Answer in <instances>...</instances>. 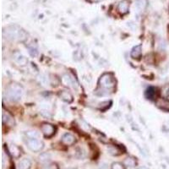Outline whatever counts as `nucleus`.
<instances>
[{
  "mask_svg": "<svg viewBox=\"0 0 169 169\" xmlns=\"http://www.w3.org/2000/svg\"><path fill=\"white\" fill-rule=\"evenodd\" d=\"M4 37L10 41H25L28 38V34L17 26H9L4 30Z\"/></svg>",
  "mask_w": 169,
  "mask_h": 169,
  "instance_id": "nucleus-1",
  "label": "nucleus"
},
{
  "mask_svg": "<svg viewBox=\"0 0 169 169\" xmlns=\"http://www.w3.org/2000/svg\"><path fill=\"white\" fill-rule=\"evenodd\" d=\"M99 86L105 91L113 90L116 86V79L112 74L105 73L99 79Z\"/></svg>",
  "mask_w": 169,
  "mask_h": 169,
  "instance_id": "nucleus-2",
  "label": "nucleus"
},
{
  "mask_svg": "<svg viewBox=\"0 0 169 169\" xmlns=\"http://www.w3.org/2000/svg\"><path fill=\"white\" fill-rule=\"evenodd\" d=\"M24 90L21 86L13 83L8 86L6 90V95L8 99L11 101H18L22 97Z\"/></svg>",
  "mask_w": 169,
  "mask_h": 169,
  "instance_id": "nucleus-3",
  "label": "nucleus"
},
{
  "mask_svg": "<svg viewBox=\"0 0 169 169\" xmlns=\"http://www.w3.org/2000/svg\"><path fill=\"white\" fill-rule=\"evenodd\" d=\"M27 146L33 152H39L44 148V144L41 139L37 138H29L27 139Z\"/></svg>",
  "mask_w": 169,
  "mask_h": 169,
  "instance_id": "nucleus-4",
  "label": "nucleus"
},
{
  "mask_svg": "<svg viewBox=\"0 0 169 169\" xmlns=\"http://www.w3.org/2000/svg\"><path fill=\"white\" fill-rule=\"evenodd\" d=\"M41 132L46 137L50 138L55 134V127L50 124H43L41 127Z\"/></svg>",
  "mask_w": 169,
  "mask_h": 169,
  "instance_id": "nucleus-5",
  "label": "nucleus"
},
{
  "mask_svg": "<svg viewBox=\"0 0 169 169\" xmlns=\"http://www.w3.org/2000/svg\"><path fill=\"white\" fill-rule=\"evenodd\" d=\"M63 83L64 85H66L68 86H70L72 88H76L77 87V83L75 82V79L72 77L71 75H64L62 78Z\"/></svg>",
  "mask_w": 169,
  "mask_h": 169,
  "instance_id": "nucleus-6",
  "label": "nucleus"
},
{
  "mask_svg": "<svg viewBox=\"0 0 169 169\" xmlns=\"http://www.w3.org/2000/svg\"><path fill=\"white\" fill-rule=\"evenodd\" d=\"M75 135H73L70 133H66L63 135L62 137V142L64 143L66 146H72L75 142Z\"/></svg>",
  "mask_w": 169,
  "mask_h": 169,
  "instance_id": "nucleus-7",
  "label": "nucleus"
},
{
  "mask_svg": "<svg viewBox=\"0 0 169 169\" xmlns=\"http://www.w3.org/2000/svg\"><path fill=\"white\" fill-rule=\"evenodd\" d=\"M59 97L64 101L67 102V103H71L73 100H74L73 95L68 90H61L60 92H59Z\"/></svg>",
  "mask_w": 169,
  "mask_h": 169,
  "instance_id": "nucleus-8",
  "label": "nucleus"
},
{
  "mask_svg": "<svg viewBox=\"0 0 169 169\" xmlns=\"http://www.w3.org/2000/svg\"><path fill=\"white\" fill-rule=\"evenodd\" d=\"M147 5V0H135V9L136 13H141Z\"/></svg>",
  "mask_w": 169,
  "mask_h": 169,
  "instance_id": "nucleus-9",
  "label": "nucleus"
},
{
  "mask_svg": "<svg viewBox=\"0 0 169 169\" xmlns=\"http://www.w3.org/2000/svg\"><path fill=\"white\" fill-rule=\"evenodd\" d=\"M157 106L159 108L169 112V100L166 98H159L157 101Z\"/></svg>",
  "mask_w": 169,
  "mask_h": 169,
  "instance_id": "nucleus-10",
  "label": "nucleus"
},
{
  "mask_svg": "<svg viewBox=\"0 0 169 169\" xmlns=\"http://www.w3.org/2000/svg\"><path fill=\"white\" fill-rule=\"evenodd\" d=\"M141 54H142V48H141V45H137L132 48L130 56L134 59H139V58L141 57Z\"/></svg>",
  "mask_w": 169,
  "mask_h": 169,
  "instance_id": "nucleus-11",
  "label": "nucleus"
},
{
  "mask_svg": "<svg viewBox=\"0 0 169 169\" xmlns=\"http://www.w3.org/2000/svg\"><path fill=\"white\" fill-rule=\"evenodd\" d=\"M8 149L12 157L15 158H19L20 157V149L15 144H10L8 147Z\"/></svg>",
  "mask_w": 169,
  "mask_h": 169,
  "instance_id": "nucleus-12",
  "label": "nucleus"
},
{
  "mask_svg": "<svg viewBox=\"0 0 169 169\" xmlns=\"http://www.w3.org/2000/svg\"><path fill=\"white\" fill-rule=\"evenodd\" d=\"M3 123L9 126L15 125V119L13 118V117L4 110H3Z\"/></svg>",
  "mask_w": 169,
  "mask_h": 169,
  "instance_id": "nucleus-13",
  "label": "nucleus"
},
{
  "mask_svg": "<svg viewBox=\"0 0 169 169\" xmlns=\"http://www.w3.org/2000/svg\"><path fill=\"white\" fill-rule=\"evenodd\" d=\"M129 2L127 0H123L121 1L120 3L118 4V9L120 14L122 15H125L129 12Z\"/></svg>",
  "mask_w": 169,
  "mask_h": 169,
  "instance_id": "nucleus-14",
  "label": "nucleus"
},
{
  "mask_svg": "<svg viewBox=\"0 0 169 169\" xmlns=\"http://www.w3.org/2000/svg\"><path fill=\"white\" fill-rule=\"evenodd\" d=\"M31 167V162L29 158H24L20 160L18 164V169H30Z\"/></svg>",
  "mask_w": 169,
  "mask_h": 169,
  "instance_id": "nucleus-15",
  "label": "nucleus"
},
{
  "mask_svg": "<svg viewBox=\"0 0 169 169\" xmlns=\"http://www.w3.org/2000/svg\"><path fill=\"white\" fill-rule=\"evenodd\" d=\"M27 48L29 50V53H30V55L31 57H37L38 55V53H39V51H38V48L37 47L36 44H34V43H30V45H28L27 47Z\"/></svg>",
  "mask_w": 169,
  "mask_h": 169,
  "instance_id": "nucleus-16",
  "label": "nucleus"
},
{
  "mask_svg": "<svg viewBox=\"0 0 169 169\" xmlns=\"http://www.w3.org/2000/svg\"><path fill=\"white\" fill-rule=\"evenodd\" d=\"M15 60L17 62V64L21 66H25L28 64V59L27 58H26L25 56H23L22 54H18L15 57Z\"/></svg>",
  "mask_w": 169,
  "mask_h": 169,
  "instance_id": "nucleus-17",
  "label": "nucleus"
},
{
  "mask_svg": "<svg viewBox=\"0 0 169 169\" xmlns=\"http://www.w3.org/2000/svg\"><path fill=\"white\" fill-rule=\"evenodd\" d=\"M157 96V90L154 87H149L146 91V97L148 99H154Z\"/></svg>",
  "mask_w": 169,
  "mask_h": 169,
  "instance_id": "nucleus-18",
  "label": "nucleus"
},
{
  "mask_svg": "<svg viewBox=\"0 0 169 169\" xmlns=\"http://www.w3.org/2000/svg\"><path fill=\"white\" fill-rule=\"evenodd\" d=\"M50 155L48 153H42L41 154V156L39 157V160L40 162H42V163H47L48 162L50 161Z\"/></svg>",
  "mask_w": 169,
  "mask_h": 169,
  "instance_id": "nucleus-19",
  "label": "nucleus"
},
{
  "mask_svg": "<svg viewBox=\"0 0 169 169\" xmlns=\"http://www.w3.org/2000/svg\"><path fill=\"white\" fill-rule=\"evenodd\" d=\"M111 169H126L123 163L121 162H114L112 164Z\"/></svg>",
  "mask_w": 169,
  "mask_h": 169,
  "instance_id": "nucleus-20",
  "label": "nucleus"
},
{
  "mask_svg": "<svg viewBox=\"0 0 169 169\" xmlns=\"http://www.w3.org/2000/svg\"><path fill=\"white\" fill-rule=\"evenodd\" d=\"M125 164L127 166H129V167H135V166L136 162H135V161L133 158H127V159L125 160Z\"/></svg>",
  "mask_w": 169,
  "mask_h": 169,
  "instance_id": "nucleus-21",
  "label": "nucleus"
},
{
  "mask_svg": "<svg viewBox=\"0 0 169 169\" xmlns=\"http://www.w3.org/2000/svg\"><path fill=\"white\" fill-rule=\"evenodd\" d=\"M26 135L28 136V138H37V139H38L39 136H40L38 132L37 131H28L26 133Z\"/></svg>",
  "mask_w": 169,
  "mask_h": 169,
  "instance_id": "nucleus-22",
  "label": "nucleus"
},
{
  "mask_svg": "<svg viewBox=\"0 0 169 169\" xmlns=\"http://www.w3.org/2000/svg\"><path fill=\"white\" fill-rule=\"evenodd\" d=\"M43 169H59V167L56 163H49L48 165H46Z\"/></svg>",
  "mask_w": 169,
  "mask_h": 169,
  "instance_id": "nucleus-23",
  "label": "nucleus"
},
{
  "mask_svg": "<svg viewBox=\"0 0 169 169\" xmlns=\"http://www.w3.org/2000/svg\"><path fill=\"white\" fill-rule=\"evenodd\" d=\"M108 151H109V153H110V154L113 155V156H117V155L119 154V153H118V150L117 149L116 147H109Z\"/></svg>",
  "mask_w": 169,
  "mask_h": 169,
  "instance_id": "nucleus-24",
  "label": "nucleus"
},
{
  "mask_svg": "<svg viewBox=\"0 0 169 169\" xmlns=\"http://www.w3.org/2000/svg\"><path fill=\"white\" fill-rule=\"evenodd\" d=\"M6 161H8V157H6V155H5V153H4V151L3 152V160H2V163H3V167H5V165L7 164L6 163Z\"/></svg>",
  "mask_w": 169,
  "mask_h": 169,
  "instance_id": "nucleus-25",
  "label": "nucleus"
},
{
  "mask_svg": "<svg viewBox=\"0 0 169 169\" xmlns=\"http://www.w3.org/2000/svg\"><path fill=\"white\" fill-rule=\"evenodd\" d=\"M137 169H148V168H146V167H139V168H137Z\"/></svg>",
  "mask_w": 169,
  "mask_h": 169,
  "instance_id": "nucleus-26",
  "label": "nucleus"
},
{
  "mask_svg": "<svg viewBox=\"0 0 169 169\" xmlns=\"http://www.w3.org/2000/svg\"><path fill=\"white\" fill-rule=\"evenodd\" d=\"M92 1H95V2H97V1H100V0H92Z\"/></svg>",
  "mask_w": 169,
  "mask_h": 169,
  "instance_id": "nucleus-27",
  "label": "nucleus"
}]
</instances>
